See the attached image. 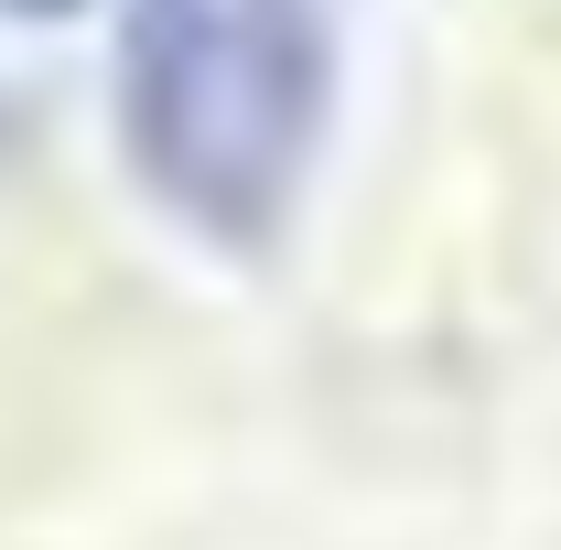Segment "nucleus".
I'll use <instances>...</instances> for the list:
<instances>
[{"instance_id": "obj_1", "label": "nucleus", "mask_w": 561, "mask_h": 550, "mask_svg": "<svg viewBox=\"0 0 561 550\" xmlns=\"http://www.w3.org/2000/svg\"><path fill=\"white\" fill-rule=\"evenodd\" d=\"M335 119L324 0H119V151L206 249H271Z\"/></svg>"}, {"instance_id": "obj_2", "label": "nucleus", "mask_w": 561, "mask_h": 550, "mask_svg": "<svg viewBox=\"0 0 561 550\" xmlns=\"http://www.w3.org/2000/svg\"><path fill=\"white\" fill-rule=\"evenodd\" d=\"M87 0H0V22H76Z\"/></svg>"}]
</instances>
